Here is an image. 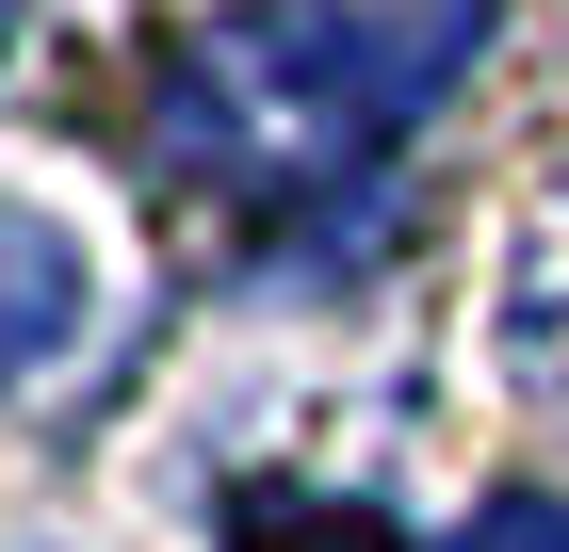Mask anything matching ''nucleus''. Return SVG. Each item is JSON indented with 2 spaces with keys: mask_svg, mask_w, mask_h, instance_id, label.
I'll list each match as a JSON object with an SVG mask.
<instances>
[{
  "mask_svg": "<svg viewBox=\"0 0 569 552\" xmlns=\"http://www.w3.org/2000/svg\"><path fill=\"white\" fill-rule=\"evenodd\" d=\"M505 358H521V374L569 407V195L521 228V277H505Z\"/></svg>",
  "mask_w": 569,
  "mask_h": 552,
  "instance_id": "nucleus-4",
  "label": "nucleus"
},
{
  "mask_svg": "<svg viewBox=\"0 0 569 552\" xmlns=\"http://www.w3.org/2000/svg\"><path fill=\"white\" fill-rule=\"evenodd\" d=\"M228 552H407L375 504H342V488H293V471H244L228 488Z\"/></svg>",
  "mask_w": 569,
  "mask_h": 552,
  "instance_id": "nucleus-3",
  "label": "nucleus"
},
{
  "mask_svg": "<svg viewBox=\"0 0 569 552\" xmlns=\"http://www.w3.org/2000/svg\"><path fill=\"white\" fill-rule=\"evenodd\" d=\"M488 17L375 33V0H261L163 66V163L244 228H342V195L391 163V130Z\"/></svg>",
  "mask_w": 569,
  "mask_h": 552,
  "instance_id": "nucleus-1",
  "label": "nucleus"
},
{
  "mask_svg": "<svg viewBox=\"0 0 569 552\" xmlns=\"http://www.w3.org/2000/svg\"><path fill=\"white\" fill-rule=\"evenodd\" d=\"M456 552H569V504H553V488H505V504L456 520Z\"/></svg>",
  "mask_w": 569,
  "mask_h": 552,
  "instance_id": "nucleus-5",
  "label": "nucleus"
},
{
  "mask_svg": "<svg viewBox=\"0 0 569 552\" xmlns=\"http://www.w3.org/2000/svg\"><path fill=\"white\" fill-rule=\"evenodd\" d=\"M0 33H17V0H0Z\"/></svg>",
  "mask_w": 569,
  "mask_h": 552,
  "instance_id": "nucleus-6",
  "label": "nucleus"
},
{
  "mask_svg": "<svg viewBox=\"0 0 569 552\" xmlns=\"http://www.w3.org/2000/svg\"><path fill=\"white\" fill-rule=\"evenodd\" d=\"M98 325V260L66 244L49 212H0V390L66 374V341Z\"/></svg>",
  "mask_w": 569,
  "mask_h": 552,
  "instance_id": "nucleus-2",
  "label": "nucleus"
}]
</instances>
